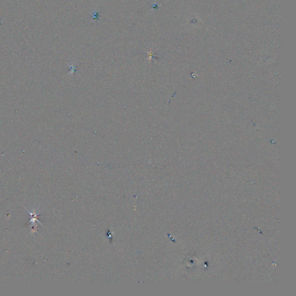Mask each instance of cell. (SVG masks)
<instances>
[{"label": "cell", "instance_id": "6da1fadb", "mask_svg": "<svg viewBox=\"0 0 296 296\" xmlns=\"http://www.w3.org/2000/svg\"><path fill=\"white\" fill-rule=\"evenodd\" d=\"M26 209L27 210V212L29 213V214L31 215V220L30 221V222H29V223H32V226H33L34 225V224H35V221H37V222H38L39 223H40V224L42 225V223H41V222H39V221L38 220V218H39V217H38V215H39V213H36L34 211L33 212H30L29 210H28L26 208Z\"/></svg>", "mask_w": 296, "mask_h": 296}]
</instances>
